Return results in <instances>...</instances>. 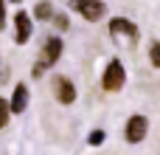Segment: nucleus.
Wrapping results in <instances>:
<instances>
[{"instance_id":"nucleus-1","label":"nucleus","mask_w":160,"mask_h":155,"mask_svg":"<svg viewBox=\"0 0 160 155\" xmlns=\"http://www.w3.org/2000/svg\"><path fill=\"white\" fill-rule=\"evenodd\" d=\"M110 37L121 48H135L138 45V25L129 23L127 17H112L110 20Z\"/></svg>"},{"instance_id":"nucleus-2","label":"nucleus","mask_w":160,"mask_h":155,"mask_svg":"<svg viewBox=\"0 0 160 155\" xmlns=\"http://www.w3.org/2000/svg\"><path fill=\"white\" fill-rule=\"evenodd\" d=\"M127 82V71H124V62L121 59H110L107 68H104V76H101V88L107 93H118Z\"/></svg>"},{"instance_id":"nucleus-3","label":"nucleus","mask_w":160,"mask_h":155,"mask_svg":"<svg viewBox=\"0 0 160 155\" xmlns=\"http://www.w3.org/2000/svg\"><path fill=\"white\" fill-rule=\"evenodd\" d=\"M146 133H149V121H146V116H141V113L129 116V121H127V127H124L127 141H129V144H141V141L146 138Z\"/></svg>"},{"instance_id":"nucleus-4","label":"nucleus","mask_w":160,"mask_h":155,"mask_svg":"<svg viewBox=\"0 0 160 155\" xmlns=\"http://www.w3.org/2000/svg\"><path fill=\"white\" fill-rule=\"evenodd\" d=\"M73 6L79 8V14L87 20V23H98L101 17H104V3L101 0H73Z\"/></svg>"},{"instance_id":"nucleus-5","label":"nucleus","mask_w":160,"mask_h":155,"mask_svg":"<svg viewBox=\"0 0 160 155\" xmlns=\"http://www.w3.org/2000/svg\"><path fill=\"white\" fill-rule=\"evenodd\" d=\"M31 28H34V25H31V14L20 8V11L14 14V42H17V45L28 42V37H31Z\"/></svg>"},{"instance_id":"nucleus-6","label":"nucleus","mask_w":160,"mask_h":155,"mask_svg":"<svg viewBox=\"0 0 160 155\" xmlns=\"http://www.w3.org/2000/svg\"><path fill=\"white\" fill-rule=\"evenodd\" d=\"M53 93H56V102L59 104H73L76 102V85L65 76H56L53 79Z\"/></svg>"},{"instance_id":"nucleus-7","label":"nucleus","mask_w":160,"mask_h":155,"mask_svg":"<svg viewBox=\"0 0 160 155\" xmlns=\"http://www.w3.org/2000/svg\"><path fill=\"white\" fill-rule=\"evenodd\" d=\"M59 56H62V40L59 37H48L45 40V48H42V62L51 68V65L59 62Z\"/></svg>"},{"instance_id":"nucleus-8","label":"nucleus","mask_w":160,"mask_h":155,"mask_svg":"<svg viewBox=\"0 0 160 155\" xmlns=\"http://www.w3.org/2000/svg\"><path fill=\"white\" fill-rule=\"evenodd\" d=\"M25 107H28V88L20 82L14 88V93H11V113L20 116V113H25Z\"/></svg>"},{"instance_id":"nucleus-9","label":"nucleus","mask_w":160,"mask_h":155,"mask_svg":"<svg viewBox=\"0 0 160 155\" xmlns=\"http://www.w3.org/2000/svg\"><path fill=\"white\" fill-rule=\"evenodd\" d=\"M34 17H37V20H53V6H51L48 0H39V3L34 6Z\"/></svg>"},{"instance_id":"nucleus-10","label":"nucleus","mask_w":160,"mask_h":155,"mask_svg":"<svg viewBox=\"0 0 160 155\" xmlns=\"http://www.w3.org/2000/svg\"><path fill=\"white\" fill-rule=\"evenodd\" d=\"M8 116H14L11 113V102H6V99H0V130L8 124Z\"/></svg>"},{"instance_id":"nucleus-11","label":"nucleus","mask_w":160,"mask_h":155,"mask_svg":"<svg viewBox=\"0 0 160 155\" xmlns=\"http://www.w3.org/2000/svg\"><path fill=\"white\" fill-rule=\"evenodd\" d=\"M104 138H107V136H104V130H93V133L87 136V144H90V147H101V144H104Z\"/></svg>"},{"instance_id":"nucleus-12","label":"nucleus","mask_w":160,"mask_h":155,"mask_svg":"<svg viewBox=\"0 0 160 155\" xmlns=\"http://www.w3.org/2000/svg\"><path fill=\"white\" fill-rule=\"evenodd\" d=\"M149 59H152V65H155V68H160V42H158V40L149 45Z\"/></svg>"},{"instance_id":"nucleus-13","label":"nucleus","mask_w":160,"mask_h":155,"mask_svg":"<svg viewBox=\"0 0 160 155\" xmlns=\"http://www.w3.org/2000/svg\"><path fill=\"white\" fill-rule=\"evenodd\" d=\"M53 23H56V28H62V31H68V25H70L68 14H53Z\"/></svg>"},{"instance_id":"nucleus-14","label":"nucleus","mask_w":160,"mask_h":155,"mask_svg":"<svg viewBox=\"0 0 160 155\" xmlns=\"http://www.w3.org/2000/svg\"><path fill=\"white\" fill-rule=\"evenodd\" d=\"M45 68H48V65H45V62H42V59H39V62H37V65H34V71H31V76H34V79H39V76H42V73H45Z\"/></svg>"},{"instance_id":"nucleus-15","label":"nucleus","mask_w":160,"mask_h":155,"mask_svg":"<svg viewBox=\"0 0 160 155\" xmlns=\"http://www.w3.org/2000/svg\"><path fill=\"white\" fill-rule=\"evenodd\" d=\"M6 28V3L0 0V31Z\"/></svg>"},{"instance_id":"nucleus-16","label":"nucleus","mask_w":160,"mask_h":155,"mask_svg":"<svg viewBox=\"0 0 160 155\" xmlns=\"http://www.w3.org/2000/svg\"><path fill=\"white\" fill-rule=\"evenodd\" d=\"M8 3H20V0H8Z\"/></svg>"}]
</instances>
